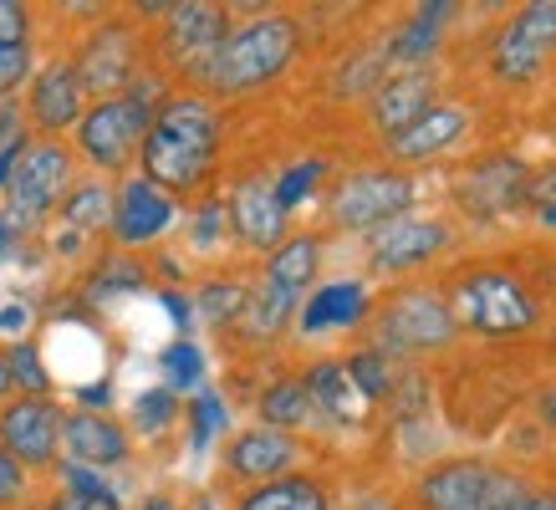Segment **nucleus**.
<instances>
[{"label": "nucleus", "instance_id": "obj_1", "mask_svg": "<svg viewBox=\"0 0 556 510\" xmlns=\"http://www.w3.org/2000/svg\"><path fill=\"white\" fill-rule=\"evenodd\" d=\"M219 143H225L219 102H210L204 92H164L138 149V174L174 200L194 194L215 179Z\"/></svg>", "mask_w": 556, "mask_h": 510}, {"label": "nucleus", "instance_id": "obj_2", "mask_svg": "<svg viewBox=\"0 0 556 510\" xmlns=\"http://www.w3.org/2000/svg\"><path fill=\"white\" fill-rule=\"evenodd\" d=\"M296 51H302V21L281 16V11H266V16H251V21H240V26H230V36L219 41L210 67L194 82L204 87L210 102L251 98V92L276 82L296 62Z\"/></svg>", "mask_w": 556, "mask_h": 510}, {"label": "nucleus", "instance_id": "obj_3", "mask_svg": "<svg viewBox=\"0 0 556 510\" xmlns=\"http://www.w3.org/2000/svg\"><path fill=\"white\" fill-rule=\"evenodd\" d=\"M159 102H164L159 77H134L118 98L87 102V113L77 118V128H72V138H77L72 153H83L87 164L98 169V179H108V174H134L138 149H143V133H149V118Z\"/></svg>", "mask_w": 556, "mask_h": 510}, {"label": "nucleus", "instance_id": "obj_4", "mask_svg": "<svg viewBox=\"0 0 556 510\" xmlns=\"http://www.w3.org/2000/svg\"><path fill=\"white\" fill-rule=\"evenodd\" d=\"M424 510H556V490H536L490 459H444L419 480Z\"/></svg>", "mask_w": 556, "mask_h": 510}, {"label": "nucleus", "instance_id": "obj_5", "mask_svg": "<svg viewBox=\"0 0 556 510\" xmlns=\"http://www.w3.org/2000/svg\"><path fill=\"white\" fill-rule=\"evenodd\" d=\"M444 302H450V317L459 332H475V337H526L541 317L531 286L521 276L495 271V266L465 271L444 291Z\"/></svg>", "mask_w": 556, "mask_h": 510}, {"label": "nucleus", "instance_id": "obj_6", "mask_svg": "<svg viewBox=\"0 0 556 510\" xmlns=\"http://www.w3.org/2000/svg\"><path fill=\"white\" fill-rule=\"evenodd\" d=\"M419 194L424 179H414L408 169H353L327 194V220L348 235H368L378 225L408 215L419 204Z\"/></svg>", "mask_w": 556, "mask_h": 510}, {"label": "nucleus", "instance_id": "obj_7", "mask_svg": "<svg viewBox=\"0 0 556 510\" xmlns=\"http://www.w3.org/2000/svg\"><path fill=\"white\" fill-rule=\"evenodd\" d=\"M372 327V347L383 357L393 353H439L459 337L455 317H450V302L444 291L434 286H404L393 291L378 311L368 317Z\"/></svg>", "mask_w": 556, "mask_h": 510}, {"label": "nucleus", "instance_id": "obj_8", "mask_svg": "<svg viewBox=\"0 0 556 510\" xmlns=\"http://www.w3.org/2000/svg\"><path fill=\"white\" fill-rule=\"evenodd\" d=\"M72 164H77V153L62 138H31L26 153H21L16 174H11V184H5V220L16 225V230L47 225L56 215L62 194L72 189V179H77Z\"/></svg>", "mask_w": 556, "mask_h": 510}, {"label": "nucleus", "instance_id": "obj_9", "mask_svg": "<svg viewBox=\"0 0 556 510\" xmlns=\"http://www.w3.org/2000/svg\"><path fill=\"white\" fill-rule=\"evenodd\" d=\"M526 179L531 164H521L516 153H485L455 174V204L465 220H506L526 204Z\"/></svg>", "mask_w": 556, "mask_h": 510}, {"label": "nucleus", "instance_id": "obj_10", "mask_svg": "<svg viewBox=\"0 0 556 510\" xmlns=\"http://www.w3.org/2000/svg\"><path fill=\"white\" fill-rule=\"evenodd\" d=\"M556 56V0H531L495 31L490 41V72L501 82H531Z\"/></svg>", "mask_w": 556, "mask_h": 510}, {"label": "nucleus", "instance_id": "obj_11", "mask_svg": "<svg viewBox=\"0 0 556 510\" xmlns=\"http://www.w3.org/2000/svg\"><path fill=\"white\" fill-rule=\"evenodd\" d=\"M230 11L225 5H204V0H185V5H169L159 16V51L164 62L179 67L185 77H200L210 67V56L219 51V41L230 36Z\"/></svg>", "mask_w": 556, "mask_h": 510}, {"label": "nucleus", "instance_id": "obj_12", "mask_svg": "<svg viewBox=\"0 0 556 510\" xmlns=\"http://www.w3.org/2000/svg\"><path fill=\"white\" fill-rule=\"evenodd\" d=\"M0 449L21 470H51L62 459V404L56 398H5L0 404Z\"/></svg>", "mask_w": 556, "mask_h": 510}, {"label": "nucleus", "instance_id": "obj_13", "mask_svg": "<svg viewBox=\"0 0 556 510\" xmlns=\"http://www.w3.org/2000/svg\"><path fill=\"white\" fill-rule=\"evenodd\" d=\"M455 230L439 215H399V220L368 230V271L372 276H408L450 251Z\"/></svg>", "mask_w": 556, "mask_h": 510}, {"label": "nucleus", "instance_id": "obj_14", "mask_svg": "<svg viewBox=\"0 0 556 510\" xmlns=\"http://www.w3.org/2000/svg\"><path fill=\"white\" fill-rule=\"evenodd\" d=\"M179 225V200L164 194L159 184H149L143 174H123L118 189H113V215H108V235L138 251V245H153L164 240Z\"/></svg>", "mask_w": 556, "mask_h": 510}, {"label": "nucleus", "instance_id": "obj_15", "mask_svg": "<svg viewBox=\"0 0 556 510\" xmlns=\"http://www.w3.org/2000/svg\"><path fill=\"white\" fill-rule=\"evenodd\" d=\"M21 113H26V128H36L41 138H62L67 128H77V118L87 113V92L67 56H56V62L31 72Z\"/></svg>", "mask_w": 556, "mask_h": 510}, {"label": "nucleus", "instance_id": "obj_16", "mask_svg": "<svg viewBox=\"0 0 556 510\" xmlns=\"http://www.w3.org/2000/svg\"><path fill=\"white\" fill-rule=\"evenodd\" d=\"M134 455V434L113 413H92V408H62V464H83V470H118Z\"/></svg>", "mask_w": 556, "mask_h": 510}, {"label": "nucleus", "instance_id": "obj_17", "mask_svg": "<svg viewBox=\"0 0 556 510\" xmlns=\"http://www.w3.org/2000/svg\"><path fill=\"white\" fill-rule=\"evenodd\" d=\"M77 77H83V92L87 98H118L123 87L134 82V67H138V31L123 26V21H102L98 31L83 41L77 51Z\"/></svg>", "mask_w": 556, "mask_h": 510}, {"label": "nucleus", "instance_id": "obj_18", "mask_svg": "<svg viewBox=\"0 0 556 510\" xmlns=\"http://www.w3.org/2000/svg\"><path fill=\"white\" fill-rule=\"evenodd\" d=\"M225 220L236 230V240L245 251H276L287 240V209L276 204V189H270V174H245L236 189H230V204H225Z\"/></svg>", "mask_w": 556, "mask_h": 510}, {"label": "nucleus", "instance_id": "obj_19", "mask_svg": "<svg viewBox=\"0 0 556 510\" xmlns=\"http://www.w3.org/2000/svg\"><path fill=\"white\" fill-rule=\"evenodd\" d=\"M296 459H302L296 434L251 424V429H240V434H230V444H225V475L245 480V485H266V480L291 475Z\"/></svg>", "mask_w": 556, "mask_h": 510}, {"label": "nucleus", "instance_id": "obj_20", "mask_svg": "<svg viewBox=\"0 0 556 510\" xmlns=\"http://www.w3.org/2000/svg\"><path fill=\"white\" fill-rule=\"evenodd\" d=\"M470 128H475V113L465 107V102H429L404 133L383 138V143L399 164H429V158H439V153H450L455 143H465Z\"/></svg>", "mask_w": 556, "mask_h": 510}, {"label": "nucleus", "instance_id": "obj_21", "mask_svg": "<svg viewBox=\"0 0 556 510\" xmlns=\"http://www.w3.org/2000/svg\"><path fill=\"white\" fill-rule=\"evenodd\" d=\"M372 317V291L357 276L342 281H321L317 291H306V302L296 306V332L302 337H321V332H353Z\"/></svg>", "mask_w": 556, "mask_h": 510}, {"label": "nucleus", "instance_id": "obj_22", "mask_svg": "<svg viewBox=\"0 0 556 510\" xmlns=\"http://www.w3.org/2000/svg\"><path fill=\"white\" fill-rule=\"evenodd\" d=\"M429 102H434V82H429V72H388L383 82L368 92V118H372V128H378L383 138H393V133H404Z\"/></svg>", "mask_w": 556, "mask_h": 510}, {"label": "nucleus", "instance_id": "obj_23", "mask_svg": "<svg viewBox=\"0 0 556 510\" xmlns=\"http://www.w3.org/2000/svg\"><path fill=\"white\" fill-rule=\"evenodd\" d=\"M302 383H306V393H312L317 419H332V424H363V419H368V398L353 388L342 357H317L302 373Z\"/></svg>", "mask_w": 556, "mask_h": 510}, {"label": "nucleus", "instance_id": "obj_24", "mask_svg": "<svg viewBox=\"0 0 556 510\" xmlns=\"http://www.w3.org/2000/svg\"><path fill=\"white\" fill-rule=\"evenodd\" d=\"M450 0H429V5H419L414 16L399 26V31L388 36V72H419L424 56H434L439 47V31H444V21H450Z\"/></svg>", "mask_w": 556, "mask_h": 510}, {"label": "nucleus", "instance_id": "obj_25", "mask_svg": "<svg viewBox=\"0 0 556 510\" xmlns=\"http://www.w3.org/2000/svg\"><path fill=\"white\" fill-rule=\"evenodd\" d=\"M317 266H321V240L317 235H287L266 255L261 281L276 286L281 296H291V302H302L306 291H312V281H317Z\"/></svg>", "mask_w": 556, "mask_h": 510}, {"label": "nucleus", "instance_id": "obj_26", "mask_svg": "<svg viewBox=\"0 0 556 510\" xmlns=\"http://www.w3.org/2000/svg\"><path fill=\"white\" fill-rule=\"evenodd\" d=\"M236 510H332V495L317 475H302L291 470L281 480H266V485H251V490L236 500Z\"/></svg>", "mask_w": 556, "mask_h": 510}, {"label": "nucleus", "instance_id": "obj_27", "mask_svg": "<svg viewBox=\"0 0 556 510\" xmlns=\"http://www.w3.org/2000/svg\"><path fill=\"white\" fill-rule=\"evenodd\" d=\"M56 215H62V230H67V235L87 240L113 215V184L98 179V174H92V179H72V189L62 194V204H56Z\"/></svg>", "mask_w": 556, "mask_h": 510}, {"label": "nucleus", "instance_id": "obj_28", "mask_svg": "<svg viewBox=\"0 0 556 510\" xmlns=\"http://www.w3.org/2000/svg\"><path fill=\"white\" fill-rule=\"evenodd\" d=\"M255 413L266 429H281V434H296V429L317 424V408H312V393H306L302 378H276L261 398H255Z\"/></svg>", "mask_w": 556, "mask_h": 510}, {"label": "nucleus", "instance_id": "obj_29", "mask_svg": "<svg viewBox=\"0 0 556 510\" xmlns=\"http://www.w3.org/2000/svg\"><path fill=\"white\" fill-rule=\"evenodd\" d=\"M159 373H164V388L179 398V393H194L204 388V373H210V357L194 337H174L164 353H159Z\"/></svg>", "mask_w": 556, "mask_h": 510}, {"label": "nucleus", "instance_id": "obj_30", "mask_svg": "<svg viewBox=\"0 0 556 510\" xmlns=\"http://www.w3.org/2000/svg\"><path fill=\"white\" fill-rule=\"evenodd\" d=\"M0 353H5V368H11V388L26 393V398H51V368L41 357V347H36V337L11 342Z\"/></svg>", "mask_w": 556, "mask_h": 510}, {"label": "nucleus", "instance_id": "obj_31", "mask_svg": "<svg viewBox=\"0 0 556 510\" xmlns=\"http://www.w3.org/2000/svg\"><path fill=\"white\" fill-rule=\"evenodd\" d=\"M179 424V398H174L164 383L159 388H143L128 408V434H143V439H159V434H169Z\"/></svg>", "mask_w": 556, "mask_h": 510}, {"label": "nucleus", "instance_id": "obj_32", "mask_svg": "<svg viewBox=\"0 0 556 510\" xmlns=\"http://www.w3.org/2000/svg\"><path fill=\"white\" fill-rule=\"evenodd\" d=\"M321 174H327V158H317V153H312V158H296V164H287L281 174H270L276 204H281L287 215H291V209H302V204L312 200V194H317Z\"/></svg>", "mask_w": 556, "mask_h": 510}, {"label": "nucleus", "instance_id": "obj_33", "mask_svg": "<svg viewBox=\"0 0 556 510\" xmlns=\"http://www.w3.org/2000/svg\"><path fill=\"white\" fill-rule=\"evenodd\" d=\"M225 419H230V413H225V398H219L215 388H200V393H194V398L185 404L189 449H194V455H204V449H210V444L225 434Z\"/></svg>", "mask_w": 556, "mask_h": 510}, {"label": "nucleus", "instance_id": "obj_34", "mask_svg": "<svg viewBox=\"0 0 556 510\" xmlns=\"http://www.w3.org/2000/svg\"><path fill=\"white\" fill-rule=\"evenodd\" d=\"M342 368H348V378H353V388L363 393L368 404L388 398V383H393V373H388V357L378 353V347H363V353L342 357Z\"/></svg>", "mask_w": 556, "mask_h": 510}, {"label": "nucleus", "instance_id": "obj_35", "mask_svg": "<svg viewBox=\"0 0 556 510\" xmlns=\"http://www.w3.org/2000/svg\"><path fill=\"white\" fill-rule=\"evenodd\" d=\"M194 306H200V317L204 322H236L240 317V306H245V286L240 281H204L200 291H194Z\"/></svg>", "mask_w": 556, "mask_h": 510}, {"label": "nucleus", "instance_id": "obj_36", "mask_svg": "<svg viewBox=\"0 0 556 510\" xmlns=\"http://www.w3.org/2000/svg\"><path fill=\"white\" fill-rule=\"evenodd\" d=\"M118 291H143V271H138L128 255H113L108 266H98V276L87 281V296H118Z\"/></svg>", "mask_w": 556, "mask_h": 510}, {"label": "nucleus", "instance_id": "obj_37", "mask_svg": "<svg viewBox=\"0 0 556 510\" xmlns=\"http://www.w3.org/2000/svg\"><path fill=\"white\" fill-rule=\"evenodd\" d=\"M31 72H36V51H31V41L0 47V102L16 98L21 87L31 82Z\"/></svg>", "mask_w": 556, "mask_h": 510}, {"label": "nucleus", "instance_id": "obj_38", "mask_svg": "<svg viewBox=\"0 0 556 510\" xmlns=\"http://www.w3.org/2000/svg\"><path fill=\"white\" fill-rule=\"evenodd\" d=\"M36 327V306L21 296V291H0V342H26Z\"/></svg>", "mask_w": 556, "mask_h": 510}, {"label": "nucleus", "instance_id": "obj_39", "mask_svg": "<svg viewBox=\"0 0 556 510\" xmlns=\"http://www.w3.org/2000/svg\"><path fill=\"white\" fill-rule=\"evenodd\" d=\"M225 204L219 200H204L200 209H194V220H189V240H194V251H215L219 235H225Z\"/></svg>", "mask_w": 556, "mask_h": 510}, {"label": "nucleus", "instance_id": "obj_40", "mask_svg": "<svg viewBox=\"0 0 556 510\" xmlns=\"http://www.w3.org/2000/svg\"><path fill=\"white\" fill-rule=\"evenodd\" d=\"M62 470V495H77V500H113V485L98 475V470H83V464H56Z\"/></svg>", "mask_w": 556, "mask_h": 510}, {"label": "nucleus", "instance_id": "obj_41", "mask_svg": "<svg viewBox=\"0 0 556 510\" xmlns=\"http://www.w3.org/2000/svg\"><path fill=\"white\" fill-rule=\"evenodd\" d=\"M31 500V470H21L16 459L0 449V510H21Z\"/></svg>", "mask_w": 556, "mask_h": 510}, {"label": "nucleus", "instance_id": "obj_42", "mask_svg": "<svg viewBox=\"0 0 556 510\" xmlns=\"http://www.w3.org/2000/svg\"><path fill=\"white\" fill-rule=\"evenodd\" d=\"M16 41H31V16L16 0H0V47H16Z\"/></svg>", "mask_w": 556, "mask_h": 510}, {"label": "nucleus", "instance_id": "obj_43", "mask_svg": "<svg viewBox=\"0 0 556 510\" xmlns=\"http://www.w3.org/2000/svg\"><path fill=\"white\" fill-rule=\"evenodd\" d=\"M526 204H536V209H552L556 204V164L531 169V179H526Z\"/></svg>", "mask_w": 556, "mask_h": 510}, {"label": "nucleus", "instance_id": "obj_44", "mask_svg": "<svg viewBox=\"0 0 556 510\" xmlns=\"http://www.w3.org/2000/svg\"><path fill=\"white\" fill-rule=\"evenodd\" d=\"M31 128H26V113H21V102L16 98H5L0 102V149L5 143H16V138H26Z\"/></svg>", "mask_w": 556, "mask_h": 510}, {"label": "nucleus", "instance_id": "obj_45", "mask_svg": "<svg viewBox=\"0 0 556 510\" xmlns=\"http://www.w3.org/2000/svg\"><path fill=\"white\" fill-rule=\"evenodd\" d=\"M159 302H164V311L179 322V337H189V322H194V306H189V296H179V291H159Z\"/></svg>", "mask_w": 556, "mask_h": 510}, {"label": "nucleus", "instance_id": "obj_46", "mask_svg": "<svg viewBox=\"0 0 556 510\" xmlns=\"http://www.w3.org/2000/svg\"><path fill=\"white\" fill-rule=\"evenodd\" d=\"M26 143H31V133L0 149V194H5V184H11V174H16V164H21V153H26Z\"/></svg>", "mask_w": 556, "mask_h": 510}, {"label": "nucleus", "instance_id": "obj_47", "mask_svg": "<svg viewBox=\"0 0 556 510\" xmlns=\"http://www.w3.org/2000/svg\"><path fill=\"white\" fill-rule=\"evenodd\" d=\"M51 510H123V506H118V495H113V500H77V495H56Z\"/></svg>", "mask_w": 556, "mask_h": 510}, {"label": "nucleus", "instance_id": "obj_48", "mask_svg": "<svg viewBox=\"0 0 556 510\" xmlns=\"http://www.w3.org/2000/svg\"><path fill=\"white\" fill-rule=\"evenodd\" d=\"M541 419H546V429L556 434V388H546L541 393Z\"/></svg>", "mask_w": 556, "mask_h": 510}, {"label": "nucleus", "instance_id": "obj_49", "mask_svg": "<svg viewBox=\"0 0 556 510\" xmlns=\"http://www.w3.org/2000/svg\"><path fill=\"white\" fill-rule=\"evenodd\" d=\"M11 245H16V225L5 220V209H0V255L11 251Z\"/></svg>", "mask_w": 556, "mask_h": 510}, {"label": "nucleus", "instance_id": "obj_50", "mask_svg": "<svg viewBox=\"0 0 556 510\" xmlns=\"http://www.w3.org/2000/svg\"><path fill=\"white\" fill-rule=\"evenodd\" d=\"M11 393H16V388H11V368H5V353H0V404H5Z\"/></svg>", "mask_w": 556, "mask_h": 510}, {"label": "nucleus", "instance_id": "obj_51", "mask_svg": "<svg viewBox=\"0 0 556 510\" xmlns=\"http://www.w3.org/2000/svg\"><path fill=\"white\" fill-rule=\"evenodd\" d=\"M138 510H174V500H169V495H149Z\"/></svg>", "mask_w": 556, "mask_h": 510}, {"label": "nucleus", "instance_id": "obj_52", "mask_svg": "<svg viewBox=\"0 0 556 510\" xmlns=\"http://www.w3.org/2000/svg\"><path fill=\"white\" fill-rule=\"evenodd\" d=\"M536 220L546 225V230H556V204H552V209H536Z\"/></svg>", "mask_w": 556, "mask_h": 510}, {"label": "nucleus", "instance_id": "obj_53", "mask_svg": "<svg viewBox=\"0 0 556 510\" xmlns=\"http://www.w3.org/2000/svg\"><path fill=\"white\" fill-rule=\"evenodd\" d=\"M194 510H215V500H210V495H200V500H194Z\"/></svg>", "mask_w": 556, "mask_h": 510}]
</instances>
